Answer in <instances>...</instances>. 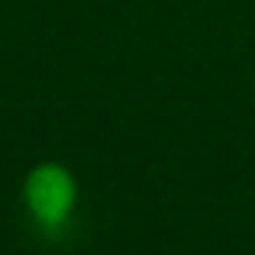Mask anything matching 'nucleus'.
<instances>
[{
	"label": "nucleus",
	"mask_w": 255,
	"mask_h": 255,
	"mask_svg": "<svg viewBox=\"0 0 255 255\" xmlns=\"http://www.w3.org/2000/svg\"><path fill=\"white\" fill-rule=\"evenodd\" d=\"M26 207L42 226L55 230L65 226L78 204V184L68 168L62 165H39L36 171L26 178Z\"/></svg>",
	"instance_id": "1"
}]
</instances>
